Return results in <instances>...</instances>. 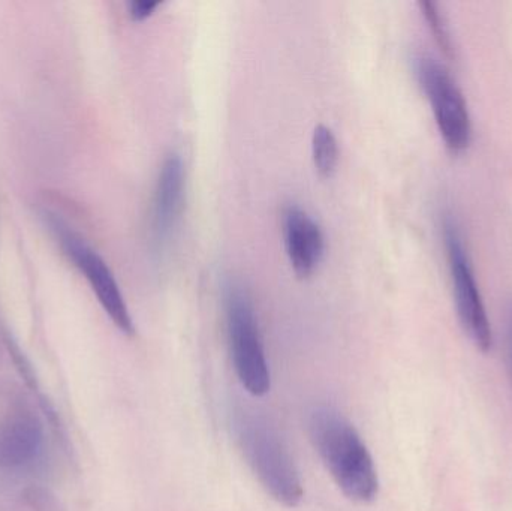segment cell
<instances>
[{
  "mask_svg": "<svg viewBox=\"0 0 512 511\" xmlns=\"http://www.w3.org/2000/svg\"><path fill=\"white\" fill-rule=\"evenodd\" d=\"M309 435L342 494L354 503H373L379 492L378 471L354 425L336 408L318 405L309 414Z\"/></svg>",
  "mask_w": 512,
  "mask_h": 511,
  "instance_id": "cell-1",
  "label": "cell"
},
{
  "mask_svg": "<svg viewBox=\"0 0 512 511\" xmlns=\"http://www.w3.org/2000/svg\"><path fill=\"white\" fill-rule=\"evenodd\" d=\"M234 431L240 450L264 491L288 509L300 506L304 497L300 473L270 419L252 408L240 407L234 413Z\"/></svg>",
  "mask_w": 512,
  "mask_h": 511,
  "instance_id": "cell-2",
  "label": "cell"
},
{
  "mask_svg": "<svg viewBox=\"0 0 512 511\" xmlns=\"http://www.w3.org/2000/svg\"><path fill=\"white\" fill-rule=\"evenodd\" d=\"M224 308L231 362L237 380L249 395L262 398L270 392L271 375L254 303L242 285L230 282L225 287Z\"/></svg>",
  "mask_w": 512,
  "mask_h": 511,
  "instance_id": "cell-3",
  "label": "cell"
},
{
  "mask_svg": "<svg viewBox=\"0 0 512 511\" xmlns=\"http://www.w3.org/2000/svg\"><path fill=\"white\" fill-rule=\"evenodd\" d=\"M48 222L53 227L51 230L56 233L66 257L74 263L84 279L89 282L99 305L113 321L114 326L125 335H134L135 326L131 312H129L119 284L104 258L92 246L87 245L83 237L78 236L71 228L65 227L56 216H48Z\"/></svg>",
  "mask_w": 512,
  "mask_h": 511,
  "instance_id": "cell-4",
  "label": "cell"
},
{
  "mask_svg": "<svg viewBox=\"0 0 512 511\" xmlns=\"http://www.w3.org/2000/svg\"><path fill=\"white\" fill-rule=\"evenodd\" d=\"M444 239L460 323L477 348L487 353L493 345L492 327L462 234L451 215L445 216Z\"/></svg>",
  "mask_w": 512,
  "mask_h": 511,
  "instance_id": "cell-5",
  "label": "cell"
},
{
  "mask_svg": "<svg viewBox=\"0 0 512 511\" xmlns=\"http://www.w3.org/2000/svg\"><path fill=\"white\" fill-rule=\"evenodd\" d=\"M417 75L432 105L439 132L454 152L465 150L471 143L472 122L468 104L450 71L432 56L417 59Z\"/></svg>",
  "mask_w": 512,
  "mask_h": 511,
  "instance_id": "cell-6",
  "label": "cell"
},
{
  "mask_svg": "<svg viewBox=\"0 0 512 511\" xmlns=\"http://www.w3.org/2000/svg\"><path fill=\"white\" fill-rule=\"evenodd\" d=\"M186 173L183 159L177 153H171L165 158L159 170L156 182L155 197L152 206L153 242L158 248H164L170 242L185 203Z\"/></svg>",
  "mask_w": 512,
  "mask_h": 511,
  "instance_id": "cell-7",
  "label": "cell"
},
{
  "mask_svg": "<svg viewBox=\"0 0 512 511\" xmlns=\"http://www.w3.org/2000/svg\"><path fill=\"white\" fill-rule=\"evenodd\" d=\"M282 224L292 270L300 279L310 278L324 257L325 239L321 227L297 204L285 207Z\"/></svg>",
  "mask_w": 512,
  "mask_h": 511,
  "instance_id": "cell-8",
  "label": "cell"
},
{
  "mask_svg": "<svg viewBox=\"0 0 512 511\" xmlns=\"http://www.w3.org/2000/svg\"><path fill=\"white\" fill-rule=\"evenodd\" d=\"M44 426L30 408L17 407L0 426V468H18L38 456Z\"/></svg>",
  "mask_w": 512,
  "mask_h": 511,
  "instance_id": "cell-9",
  "label": "cell"
},
{
  "mask_svg": "<svg viewBox=\"0 0 512 511\" xmlns=\"http://www.w3.org/2000/svg\"><path fill=\"white\" fill-rule=\"evenodd\" d=\"M312 156L322 179H330L339 164V144L328 126L318 125L313 131Z\"/></svg>",
  "mask_w": 512,
  "mask_h": 511,
  "instance_id": "cell-10",
  "label": "cell"
},
{
  "mask_svg": "<svg viewBox=\"0 0 512 511\" xmlns=\"http://www.w3.org/2000/svg\"><path fill=\"white\" fill-rule=\"evenodd\" d=\"M23 501L30 511H65L59 498L42 486H29L24 491Z\"/></svg>",
  "mask_w": 512,
  "mask_h": 511,
  "instance_id": "cell-11",
  "label": "cell"
},
{
  "mask_svg": "<svg viewBox=\"0 0 512 511\" xmlns=\"http://www.w3.org/2000/svg\"><path fill=\"white\" fill-rule=\"evenodd\" d=\"M421 8H423L424 17L429 21V24L432 26L433 32H435L436 38L439 39L442 47L447 51L450 50V36H448L447 30H445L441 15H439L436 6L433 5L432 2H423L421 3Z\"/></svg>",
  "mask_w": 512,
  "mask_h": 511,
  "instance_id": "cell-12",
  "label": "cell"
},
{
  "mask_svg": "<svg viewBox=\"0 0 512 511\" xmlns=\"http://www.w3.org/2000/svg\"><path fill=\"white\" fill-rule=\"evenodd\" d=\"M161 6V2H153V0H134L129 3V15L134 21H143L149 18L156 8Z\"/></svg>",
  "mask_w": 512,
  "mask_h": 511,
  "instance_id": "cell-13",
  "label": "cell"
},
{
  "mask_svg": "<svg viewBox=\"0 0 512 511\" xmlns=\"http://www.w3.org/2000/svg\"><path fill=\"white\" fill-rule=\"evenodd\" d=\"M507 335H508V351H510V359H511V365H512V306H511L510 312H508Z\"/></svg>",
  "mask_w": 512,
  "mask_h": 511,
  "instance_id": "cell-14",
  "label": "cell"
}]
</instances>
